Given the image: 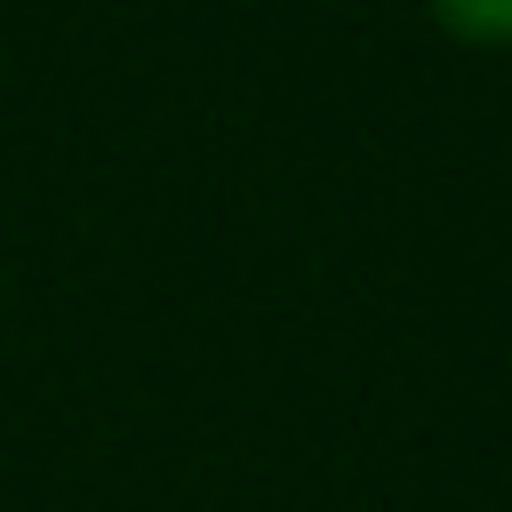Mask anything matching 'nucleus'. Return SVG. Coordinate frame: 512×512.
I'll return each mask as SVG.
<instances>
[{
    "mask_svg": "<svg viewBox=\"0 0 512 512\" xmlns=\"http://www.w3.org/2000/svg\"><path fill=\"white\" fill-rule=\"evenodd\" d=\"M416 8L456 48H512V0H416Z\"/></svg>",
    "mask_w": 512,
    "mask_h": 512,
    "instance_id": "1",
    "label": "nucleus"
}]
</instances>
